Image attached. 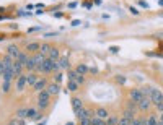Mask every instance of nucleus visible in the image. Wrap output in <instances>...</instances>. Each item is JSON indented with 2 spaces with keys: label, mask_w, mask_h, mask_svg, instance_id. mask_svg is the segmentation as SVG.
<instances>
[{
  "label": "nucleus",
  "mask_w": 163,
  "mask_h": 125,
  "mask_svg": "<svg viewBox=\"0 0 163 125\" xmlns=\"http://www.w3.org/2000/svg\"><path fill=\"white\" fill-rule=\"evenodd\" d=\"M21 72H23V65L15 60V62H13V75L15 76H21Z\"/></svg>",
  "instance_id": "obj_11"
},
{
  "label": "nucleus",
  "mask_w": 163,
  "mask_h": 125,
  "mask_svg": "<svg viewBox=\"0 0 163 125\" xmlns=\"http://www.w3.org/2000/svg\"><path fill=\"white\" fill-rule=\"evenodd\" d=\"M49 98H51V94L47 93V90H42V91H39V98H38V107H39V109H46L47 106H49Z\"/></svg>",
  "instance_id": "obj_1"
},
{
  "label": "nucleus",
  "mask_w": 163,
  "mask_h": 125,
  "mask_svg": "<svg viewBox=\"0 0 163 125\" xmlns=\"http://www.w3.org/2000/svg\"><path fill=\"white\" fill-rule=\"evenodd\" d=\"M39 49H41V44H38V42H30L26 46V50L28 52H38Z\"/></svg>",
  "instance_id": "obj_13"
},
{
  "label": "nucleus",
  "mask_w": 163,
  "mask_h": 125,
  "mask_svg": "<svg viewBox=\"0 0 163 125\" xmlns=\"http://www.w3.org/2000/svg\"><path fill=\"white\" fill-rule=\"evenodd\" d=\"M28 60H30V57H28V55L25 54V52H20V55H18V60H17V62H20L23 67H26Z\"/></svg>",
  "instance_id": "obj_16"
},
{
  "label": "nucleus",
  "mask_w": 163,
  "mask_h": 125,
  "mask_svg": "<svg viewBox=\"0 0 163 125\" xmlns=\"http://www.w3.org/2000/svg\"><path fill=\"white\" fill-rule=\"evenodd\" d=\"M26 83L30 84V86H34V84L38 83V76L34 75V73H30V75L26 76Z\"/></svg>",
  "instance_id": "obj_17"
},
{
  "label": "nucleus",
  "mask_w": 163,
  "mask_h": 125,
  "mask_svg": "<svg viewBox=\"0 0 163 125\" xmlns=\"http://www.w3.org/2000/svg\"><path fill=\"white\" fill-rule=\"evenodd\" d=\"M150 104H152L150 98H149V96H144V98H142V99L137 102V107L140 109V111H149V109H150Z\"/></svg>",
  "instance_id": "obj_5"
},
{
  "label": "nucleus",
  "mask_w": 163,
  "mask_h": 125,
  "mask_svg": "<svg viewBox=\"0 0 163 125\" xmlns=\"http://www.w3.org/2000/svg\"><path fill=\"white\" fill-rule=\"evenodd\" d=\"M129 98H130V101L132 102H139L142 98H144V94H142V91L139 90V88H134V90H130V93H129Z\"/></svg>",
  "instance_id": "obj_4"
},
{
  "label": "nucleus",
  "mask_w": 163,
  "mask_h": 125,
  "mask_svg": "<svg viewBox=\"0 0 163 125\" xmlns=\"http://www.w3.org/2000/svg\"><path fill=\"white\" fill-rule=\"evenodd\" d=\"M130 122H132V120H129V119H126V117H122V119L118 120V125H130Z\"/></svg>",
  "instance_id": "obj_30"
},
{
  "label": "nucleus",
  "mask_w": 163,
  "mask_h": 125,
  "mask_svg": "<svg viewBox=\"0 0 163 125\" xmlns=\"http://www.w3.org/2000/svg\"><path fill=\"white\" fill-rule=\"evenodd\" d=\"M122 117H126V119L132 120V119H134V111H129V109H127V111H124V115H122Z\"/></svg>",
  "instance_id": "obj_29"
},
{
  "label": "nucleus",
  "mask_w": 163,
  "mask_h": 125,
  "mask_svg": "<svg viewBox=\"0 0 163 125\" xmlns=\"http://www.w3.org/2000/svg\"><path fill=\"white\" fill-rule=\"evenodd\" d=\"M80 125H91V119H88V117L80 119Z\"/></svg>",
  "instance_id": "obj_35"
},
{
  "label": "nucleus",
  "mask_w": 163,
  "mask_h": 125,
  "mask_svg": "<svg viewBox=\"0 0 163 125\" xmlns=\"http://www.w3.org/2000/svg\"><path fill=\"white\" fill-rule=\"evenodd\" d=\"M8 125H25V122H23V120H11V122L8 123Z\"/></svg>",
  "instance_id": "obj_36"
},
{
  "label": "nucleus",
  "mask_w": 163,
  "mask_h": 125,
  "mask_svg": "<svg viewBox=\"0 0 163 125\" xmlns=\"http://www.w3.org/2000/svg\"><path fill=\"white\" fill-rule=\"evenodd\" d=\"M118 50H119L118 46H113V47H111V52H118Z\"/></svg>",
  "instance_id": "obj_46"
},
{
  "label": "nucleus",
  "mask_w": 163,
  "mask_h": 125,
  "mask_svg": "<svg viewBox=\"0 0 163 125\" xmlns=\"http://www.w3.org/2000/svg\"><path fill=\"white\" fill-rule=\"evenodd\" d=\"M47 57H49L51 60H59V50L55 49V47H51L49 54H47Z\"/></svg>",
  "instance_id": "obj_19"
},
{
  "label": "nucleus",
  "mask_w": 163,
  "mask_h": 125,
  "mask_svg": "<svg viewBox=\"0 0 163 125\" xmlns=\"http://www.w3.org/2000/svg\"><path fill=\"white\" fill-rule=\"evenodd\" d=\"M130 125H147V120H142V119H132Z\"/></svg>",
  "instance_id": "obj_27"
},
{
  "label": "nucleus",
  "mask_w": 163,
  "mask_h": 125,
  "mask_svg": "<svg viewBox=\"0 0 163 125\" xmlns=\"http://www.w3.org/2000/svg\"><path fill=\"white\" fill-rule=\"evenodd\" d=\"M42 36H44V38H54V36H57V33H46Z\"/></svg>",
  "instance_id": "obj_39"
},
{
  "label": "nucleus",
  "mask_w": 163,
  "mask_h": 125,
  "mask_svg": "<svg viewBox=\"0 0 163 125\" xmlns=\"http://www.w3.org/2000/svg\"><path fill=\"white\" fill-rule=\"evenodd\" d=\"M26 84H28V83H26V76H25V75L18 76V80H17V90H18V91H23Z\"/></svg>",
  "instance_id": "obj_9"
},
{
  "label": "nucleus",
  "mask_w": 163,
  "mask_h": 125,
  "mask_svg": "<svg viewBox=\"0 0 163 125\" xmlns=\"http://www.w3.org/2000/svg\"><path fill=\"white\" fill-rule=\"evenodd\" d=\"M95 114H96V117H100V119H106V117H108V111H106L105 107H100Z\"/></svg>",
  "instance_id": "obj_21"
},
{
  "label": "nucleus",
  "mask_w": 163,
  "mask_h": 125,
  "mask_svg": "<svg viewBox=\"0 0 163 125\" xmlns=\"http://www.w3.org/2000/svg\"><path fill=\"white\" fill-rule=\"evenodd\" d=\"M90 73H91V75H96V73H98V68H95V67L90 68Z\"/></svg>",
  "instance_id": "obj_41"
},
{
  "label": "nucleus",
  "mask_w": 163,
  "mask_h": 125,
  "mask_svg": "<svg viewBox=\"0 0 163 125\" xmlns=\"http://www.w3.org/2000/svg\"><path fill=\"white\" fill-rule=\"evenodd\" d=\"M78 86H80V84H78L77 81H72V80H69V84H67L69 91H77V90H78Z\"/></svg>",
  "instance_id": "obj_22"
},
{
  "label": "nucleus",
  "mask_w": 163,
  "mask_h": 125,
  "mask_svg": "<svg viewBox=\"0 0 163 125\" xmlns=\"http://www.w3.org/2000/svg\"><path fill=\"white\" fill-rule=\"evenodd\" d=\"M158 5H160V7H163V0H158Z\"/></svg>",
  "instance_id": "obj_47"
},
{
  "label": "nucleus",
  "mask_w": 163,
  "mask_h": 125,
  "mask_svg": "<svg viewBox=\"0 0 163 125\" xmlns=\"http://www.w3.org/2000/svg\"><path fill=\"white\" fill-rule=\"evenodd\" d=\"M75 72H77V73H78V75H82V76H85V73H88V72H90V68H88V67H86V65H85V63H80V65H78V67H77V70H75Z\"/></svg>",
  "instance_id": "obj_14"
},
{
  "label": "nucleus",
  "mask_w": 163,
  "mask_h": 125,
  "mask_svg": "<svg viewBox=\"0 0 163 125\" xmlns=\"http://www.w3.org/2000/svg\"><path fill=\"white\" fill-rule=\"evenodd\" d=\"M39 50H41L42 55H46V57H47V54H49V50H51V46H49V44H41V49H39Z\"/></svg>",
  "instance_id": "obj_25"
},
{
  "label": "nucleus",
  "mask_w": 163,
  "mask_h": 125,
  "mask_svg": "<svg viewBox=\"0 0 163 125\" xmlns=\"http://www.w3.org/2000/svg\"><path fill=\"white\" fill-rule=\"evenodd\" d=\"M65 125H75L74 122H69V123H65Z\"/></svg>",
  "instance_id": "obj_49"
},
{
  "label": "nucleus",
  "mask_w": 163,
  "mask_h": 125,
  "mask_svg": "<svg viewBox=\"0 0 163 125\" xmlns=\"http://www.w3.org/2000/svg\"><path fill=\"white\" fill-rule=\"evenodd\" d=\"M77 7V2H72V3H69V8H75Z\"/></svg>",
  "instance_id": "obj_45"
},
{
  "label": "nucleus",
  "mask_w": 163,
  "mask_h": 125,
  "mask_svg": "<svg viewBox=\"0 0 163 125\" xmlns=\"http://www.w3.org/2000/svg\"><path fill=\"white\" fill-rule=\"evenodd\" d=\"M91 125H106V122H103V119L100 117H95V119H91Z\"/></svg>",
  "instance_id": "obj_26"
},
{
  "label": "nucleus",
  "mask_w": 163,
  "mask_h": 125,
  "mask_svg": "<svg viewBox=\"0 0 163 125\" xmlns=\"http://www.w3.org/2000/svg\"><path fill=\"white\" fill-rule=\"evenodd\" d=\"M39 117H41V115L38 114L36 109H28V119H31V120H38Z\"/></svg>",
  "instance_id": "obj_18"
},
{
  "label": "nucleus",
  "mask_w": 163,
  "mask_h": 125,
  "mask_svg": "<svg viewBox=\"0 0 163 125\" xmlns=\"http://www.w3.org/2000/svg\"><path fill=\"white\" fill-rule=\"evenodd\" d=\"M150 101H152V104H155V106L161 104L163 102V93L160 90H157V88H152V93H150Z\"/></svg>",
  "instance_id": "obj_2"
},
{
  "label": "nucleus",
  "mask_w": 163,
  "mask_h": 125,
  "mask_svg": "<svg viewBox=\"0 0 163 125\" xmlns=\"http://www.w3.org/2000/svg\"><path fill=\"white\" fill-rule=\"evenodd\" d=\"M7 55L8 57H11V59H15V60H18V55H20V49L15 44H11V46H8L7 47Z\"/></svg>",
  "instance_id": "obj_7"
},
{
  "label": "nucleus",
  "mask_w": 163,
  "mask_h": 125,
  "mask_svg": "<svg viewBox=\"0 0 163 125\" xmlns=\"http://www.w3.org/2000/svg\"><path fill=\"white\" fill-rule=\"evenodd\" d=\"M160 17H163V11H160Z\"/></svg>",
  "instance_id": "obj_50"
},
{
  "label": "nucleus",
  "mask_w": 163,
  "mask_h": 125,
  "mask_svg": "<svg viewBox=\"0 0 163 125\" xmlns=\"http://www.w3.org/2000/svg\"><path fill=\"white\" fill-rule=\"evenodd\" d=\"M129 10H130V13H132V15H139V10L134 8V7H129Z\"/></svg>",
  "instance_id": "obj_38"
},
{
  "label": "nucleus",
  "mask_w": 163,
  "mask_h": 125,
  "mask_svg": "<svg viewBox=\"0 0 163 125\" xmlns=\"http://www.w3.org/2000/svg\"><path fill=\"white\" fill-rule=\"evenodd\" d=\"M106 125H118V119H116V117H109Z\"/></svg>",
  "instance_id": "obj_33"
},
{
  "label": "nucleus",
  "mask_w": 163,
  "mask_h": 125,
  "mask_svg": "<svg viewBox=\"0 0 163 125\" xmlns=\"http://www.w3.org/2000/svg\"><path fill=\"white\" fill-rule=\"evenodd\" d=\"M67 78L72 80V81H77L78 84H83V81H85V76L78 75L75 70H69V73H67Z\"/></svg>",
  "instance_id": "obj_3"
},
{
  "label": "nucleus",
  "mask_w": 163,
  "mask_h": 125,
  "mask_svg": "<svg viewBox=\"0 0 163 125\" xmlns=\"http://www.w3.org/2000/svg\"><path fill=\"white\" fill-rule=\"evenodd\" d=\"M59 67H61V70H62V68H69V59H67V57L59 59Z\"/></svg>",
  "instance_id": "obj_23"
},
{
  "label": "nucleus",
  "mask_w": 163,
  "mask_h": 125,
  "mask_svg": "<svg viewBox=\"0 0 163 125\" xmlns=\"http://www.w3.org/2000/svg\"><path fill=\"white\" fill-rule=\"evenodd\" d=\"M158 122H157V117L155 115H150L149 119H147V125H157Z\"/></svg>",
  "instance_id": "obj_28"
},
{
  "label": "nucleus",
  "mask_w": 163,
  "mask_h": 125,
  "mask_svg": "<svg viewBox=\"0 0 163 125\" xmlns=\"http://www.w3.org/2000/svg\"><path fill=\"white\" fill-rule=\"evenodd\" d=\"M83 7H86V8H91V2H83Z\"/></svg>",
  "instance_id": "obj_42"
},
{
  "label": "nucleus",
  "mask_w": 163,
  "mask_h": 125,
  "mask_svg": "<svg viewBox=\"0 0 163 125\" xmlns=\"http://www.w3.org/2000/svg\"><path fill=\"white\" fill-rule=\"evenodd\" d=\"M157 109H158V112H161V114H163V102H161V104H158Z\"/></svg>",
  "instance_id": "obj_43"
},
{
  "label": "nucleus",
  "mask_w": 163,
  "mask_h": 125,
  "mask_svg": "<svg viewBox=\"0 0 163 125\" xmlns=\"http://www.w3.org/2000/svg\"><path fill=\"white\" fill-rule=\"evenodd\" d=\"M82 107H83V102H82V99H80V98H72V109H74V112L80 111Z\"/></svg>",
  "instance_id": "obj_10"
},
{
  "label": "nucleus",
  "mask_w": 163,
  "mask_h": 125,
  "mask_svg": "<svg viewBox=\"0 0 163 125\" xmlns=\"http://www.w3.org/2000/svg\"><path fill=\"white\" fill-rule=\"evenodd\" d=\"M61 81H62V73H59V72H57V73L54 75V83H59V84H61Z\"/></svg>",
  "instance_id": "obj_32"
},
{
  "label": "nucleus",
  "mask_w": 163,
  "mask_h": 125,
  "mask_svg": "<svg viewBox=\"0 0 163 125\" xmlns=\"http://www.w3.org/2000/svg\"><path fill=\"white\" fill-rule=\"evenodd\" d=\"M17 119L18 120L28 119V109H18V111H17Z\"/></svg>",
  "instance_id": "obj_15"
},
{
  "label": "nucleus",
  "mask_w": 163,
  "mask_h": 125,
  "mask_svg": "<svg viewBox=\"0 0 163 125\" xmlns=\"http://www.w3.org/2000/svg\"><path fill=\"white\" fill-rule=\"evenodd\" d=\"M34 60H36V63H38V65H42V62L46 60V55H42L41 52H39V54L34 55Z\"/></svg>",
  "instance_id": "obj_24"
},
{
  "label": "nucleus",
  "mask_w": 163,
  "mask_h": 125,
  "mask_svg": "<svg viewBox=\"0 0 163 125\" xmlns=\"http://www.w3.org/2000/svg\"><path fill=\"white\" fill-rule=\"evenodd\" d=\"M36 67H38V63H36V60H34V57H30V60H28V63H26V68L28 70H36Z\"/></svg>",
  "instance_id": "obj_20"
},
{
  "label": "nucleus",
  "mask_w": 163,
  "mask_h": 125,
  "mask_svg": "<svg viewBox=\"0 0 163 125\" xmlns=\"http://www.w3.org/2000/svg\"><path fill=\"white\" fill-rule=\"evenodd\" d=\"M137 5H140V7H144V8H150L149 5H147V2H144V0H139L137 2Z\"/></svg>",
  "instance_id": "obj_37"
},
{
  "label": "nucleus",
  "mask_w": 163,
  "mask_h": 125,
  "mask_svg": "<svg viewBox=\"0 0 163 125\" xmlns=\"http://www.w3.org/2000/svg\"><path fill=\"white\" fill-rule=\"evenodd\" d=\"M161 122H163V114H161Z\"/></svg>",
  "instance_id": "obj_51"
},
{
  "label": "nucleus",
  "mask_w": 163,
  "mask_h": 125,
  "mask_svg": "<svg viewBox=\"0 0 163 125\" xmlns=\"http://www.w3.org/2000/svg\"><path fill=\"white\" fill-rule=\"evenodd\" d=\"M95 3H96V5H100V3H101V0H95Z\"/></svg>",
  "instance_id": "obj_48"
},
{
  "label": "nucleus",
  "mask_w": 163,
  "mask_h": 125,
  "mask_svg": "<svg viewBox=\"0 0 163 125\" xmlns=\"http://www.w3.org/2000/svg\"><path fill=\"white\" fill-rule=\"evenodd\" d=\"M47 93H49L51 96L52 94H59V93H61V84L59 83H51V84H47Z\"/></svg>",
  "instance_id": "obj_8"
},
{
  "label": "nucleus",
  "mask_w": 163,
  "mask_h": 125,
  "mask_svg": "<svg viewBox=\"0 0 163 125\" xmlns=\"http://www.w3.org/2000/svg\"><path fill=\"white\" fill-rule=\"evenodd\" d=\"M5 73V68H3V63H2V60H0V75H3Z\"/></svg>",
  "instance_id": "obj_40"
},
{
  "label": "nucleus",
  "mask_w": 163,
  "mask_h": 125,
  "mask_svg": "<svg viewBox=\"0 0 163 125\" xmlns=\"http://www.w3.org/2000/svg\"><path fill=\"white\" fill-rule=\"evenodd\" d=\"M114 80L119 83V84H126V76H121V75H116L114 76Z\"/></svg>",
  "instance_id": "obj_31"
},
{
  "label": "nucleus",
  "mask_w": 163,
  "mask_h": 125,
  "mask_svg": "<svg viewBox=\"0 0 163 125\" xmlns=\"http://www.w3.org/2000/svg\"><path fill=\"white\" fill-rule=\"evenodd\" d=\"M78 25H80V20H74L72 21V26H78Z\"/></svg>",
  "instance_id": "obj_44"
},
{
  "label": "nucleus",
  "mask_w": 163,
  "mask_h": 125,
  "mask_svg": "<svg viewBox=\"0 0 163 125\" xmlns=\"http://www.w3.org/2000/svg\"><path fill=\"white\" fill-rule=\"evenodd\" d=\"M51 72H54V60L46 57V60L42 62V73H51Z\"/></svg>",
  "instance_id": "obj_6"
},
{
  "label": "nucleus",
  "mask_w": 163,
  "mask_h": 125,
  "mask_svg": "<svg viewBox=\"0 0 163 125\" xmlns=\"http://www.w3.org/2000/svg\"><path fill=\"white\" fill-rule=\"evenodd\" d=\"M3 93H8L10 91V81H5V80H3Z\"/></svg>",
  "instance_id": "obj_34"
},
{
  "label": "nucleus",
  "mask_w": 163,
  "mask_h": 125,
  "mask_svg": "<svg viewBox=\"0 0 163 125\" xmlns=\"http://www.w3.org/2000/svg\"><path fill=\"white\" fill-rule=\"evenodd\" d=\"M34 91H42V90H46V88H47V83H46V80H38V83L36 84H34Z\"/></svg>",
  "instance_id": "obj_12"
}]
</instances>
